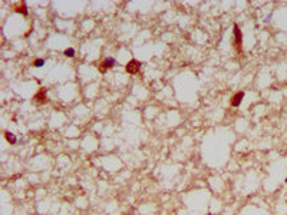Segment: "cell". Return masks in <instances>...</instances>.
<instances>
[{
    "mask_svg": "<svg viewBox=\"0 0 287 215\" xmlns=\"http://www.w3.org/2000/svg\"><path fill=\"white\" fill-rule=\"evenodd\" d=\"M234 39H235V47L238 52H241V46H243V35L241 30L238 29V26H234Z\"/></svg>",
    "mask_w": 287,
    "mask_h": 215,
    "instance_id": "cell-1",
    "label": "cell"
},
{
    "mask_svg": "<svg viewBox=\"0 0 287 215\" xmlns=\"http://www.w3.org/2000/svg\"><path fill=\"white\" fill-rule=\"evenodd\" d=\"M115 59L114 57H108V59H105L101 65H99V70H101V73H105L106 72V69H109V67H112V66H115Z\"/></svg>",
    "mask_w": 287,
    "mask_h": 215,
    "instance_id": "cell-2",
    "label": "cell"
},
{
    "mask_svg": "<svg viewBox=\"0 0 287 215\" xmlns=\"http://www.w3.org/2000/svg\"><path fill=\"white\" fill-rule=\"evenodd\" d=\"M139 67H141V62H138V60H131V62H129V63L125 66L126 72H128V73H131V75L136 73V72L139 70Z\"/></svg>",
    "mask_w": 287,
    "mask_h": 215,
    "instance_id": "cell-3",
    "label": "cell"
},
{
    "mask_svg": "<svg viewBox=\"0 0 287 215\" xmlns=\"http://www.w3.org/2000/svg\"><path fill=\"white\" fill-rule=\"evenodd\" d=\"M243 99H244V92H238V93H235V95L233 96V99H231V106H234V108L240 106Z\"/></svg>",
    "mask_w": 287,
    "mask_h": 215,
    "instance_id": "cell-4",
    "label": "cell"
},
{
    "mask_svg": "<svg viewBox=\"0 0 287 215\" xmlns=\"http://www.w3.org/2000/svg\"><path fill=\"white\" fill-rule=\"evenodd\" d=\"M35 100H37L39 103H45V102H47V97H46L45 90H40L37 95H35Z\"/></svg>",
    "mask_w": 287,
    "mask_h": 215,
    "instance_id": "cell-5",
    "label": "cell"
},
{
    "mask_svg": "<svg viewBox=\"0 0 287 215\" xmlns=\"http://www.w3.org/2000/svg\"><path fill=\"white\" fill-rule=\"evenodd\" d=\"M15 10H16L17 13H22L23 16H27V6H26L25 3H22V5L16 6V7H15Z\"/></svg>",
    "mask_w": 287,
    "mask_h": 215,
    "instance_id": "cell-6",
    "label": "cell"
},
{
    "mask_svg": "<svg viewBox=\"0 0 287 215\" xmlns=\"http://www.w3.org/2000/svg\"><path fill=\"white\" fill-rule=\"evenodd\" d=\"M5 136H6V139H7L9 144H16V142H17L16 136H15L13 134H10V132H5Z\"/></svg>",
    "mask_w": 287,
    "mask_h": 215,
    "instance_id": "cell-7",
    "label": "cell"
},
{
    "mask_svg": "<svg viewBox=\"0 0 287 215\" xmlns=\"http://www.w3.org/2000/svg\"><path fill=\"white\" fill-rule=\"evenodd\" d=\"M43 65H45V60H43V59H36V60L33 62V66H35V67H42Z\"/></svg>",
    "mask_w": 287,
    "mask_h": 215,
    "instance_id": "cell-8",
    "label": "cell"
},
{
    "mask_svg": "<svg viewBox=\"0 0 287 215\" xmlns=\"http://www.w3.org/2000/svg\"><path fill=\"white\" fill-rule=\"evenodd\" d=\"M65 56H68V57H73L75 56V50L70 47V49H66L65 50Z\"/></svg>",
    "mask_w": 287,
    "mask_h": 215,
    "instance_id": "cell-9",
    "label": "cell"
},
{
    "mask_svg": "<svg viewBox=\"0 0 287 215\" xmlns=\"http://www.w3.org/2000/svg\"><path fill=\"white\" fill-rule=\"evenodd\" d=\"M286 184H287V178H286Z\"/></svg>",
    "mask_w": 287,
    "mask_h": 215,
    "instance_id": "cell-10",
    "label": "cell"
}]
</instances>
